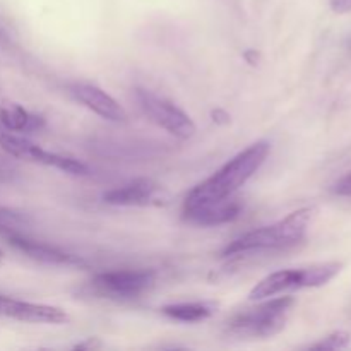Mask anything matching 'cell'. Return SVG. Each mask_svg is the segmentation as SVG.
<instances>
[{
    "label": "cell",
    "instance_id": "obj_8",
    "mask_svg": "<svg viewBox=\"0 0 351 351\" xmlns=\"http://www.w3.org/2000/svg\"><path fill=\"white\" fill-rule=\"evenodd\" d=\"M163 189L158 182L151 178H136L120 187L103 194V201L110 206H123V208H146V206L161 204Z\"/></svg>",
    "mask_w": 351,
    "mask_h": 351
},
{
    "label": "cell",
    "instance_id": "obj_6",
    "mask_svg": "<svg viewBox=\"0 0 351 351\" xmlns=\"http://www.w3.org/2000/svg\"><path fill=\"white\" fill-rule=\"evenodd\" d=\"M136 98L144 115L171 136L178 137V139H191L195 134L194 120L168 99L143 88L136 89Z\"/></svg>",
    "mask_w": 351,
    "mask_h": 351
},
{
    "label": "cell",
    "instance_id": "obj_3",
    "mask_svg": "<svg viewBox=\"0 0 351 351\" xmlns=\"http://www.w3.org/2000/svg\"><path fill=\"white\" fill-rule=\"evenodd\" d=\"M293 305V297H278L257 305L256 308L240 312L226 322V336L233 339L273 338L287 328Z\"/></svg>",
    "mask_w": 351,
    "mask_h": 351
},
{
    "label": "cell",
    "instance_id": "obj_14",
    "mask_svg": "<svg viewBox=\"0 0 351 351\" xmlns=\"http://www.w3.org/2000/svg\"><path fill=\"white\" fill-rule=\"evenodd\" d=\"M0 123L9 132H34L45 127V120L41 117L29 113L21 105L0 106Z\"/></svg>",
    "mask_w": 351,
    "mask_h": 351
},
{
    "label": "cell",
    "instance_id": "obj_9",
    "mask_svg": "<svg viewBox=\"0 0 351 351\" xmlns=\"http://www.w3.org/2000/svg\"><path fill=\"white\" fill-rule=\"evenodd\" d=\"M0 315L14 321L29 322V324H64L67 314L64 308L45 304L16 300V298L0 295Z\"/></svg>",
    "mask_w": 351,
    "mask_h": 351
},
{
    "label": "cell",
    "instance_id": "obj_19",
    "mask_svg": "<svg viewBox=\"0 0 351 351\" xmlns=\"http://www.w3.org/2000/svg\"><path fill=\"white\" fill-rule=\"evenodd\" d=\"M0 257H2V250H0Z\"/></svg>",
    "mask_w": 351,
    "mask_h": 351
},
{
    "label": "cell",
    "instance_id": "obj_11",
    "mask_svg": "<svg viewBox=\"0 0 351 351\" xmlns=\"http://www.w3.org/2000/svg\"><path fill=\"white\" fill-rule=\"evenodd\" d=\"M71 95L93 113L110 122H125L127 113L115 98L101 88L89 82H75L71 86Z\"/></svg>",
    "mask_w": 351,
    "mask_h": 351
},
{
    "label": "cell",
    "instance_id": "obj_18",
    "mask_svg": "<svg viewBox=\"0 0 351 351\" xmlns=\"http://www.w3.org/2000/svg\"><path fill=\"white\" fill-rule=\"evenodd\" d=\"M331 7L335 12L345 14L351 10V0H331Z\"/></svg>",
    "mask_w": 351,
    "mask_h": 351
},
{
    "label": "cell",
    "instance_id": "obj_13",
    "mask_svg": "<svg viewBox=\"0 0 351 351\" xmlns=\"http://www.w3.org/2000/svg\"><path fill=\"white\" fill-rule=\"evenodd\" d=\"M218 311L216 302H182V304H170L161 308L167 317L173 319L178 322H187V324H195L209 319Z\"/></svg>",
    "mask_w": 351,
    "mask_h": 351
},
{
    "label": "cell",
    "instance_id": "obj_2",
    "mask_svg": "<svg viewBox=\"0 0 351 351\" xmlns=\"http://www.w3.org/2000/svg\"><path fill=\"white\" fill-rule=\"evenodd\" d=\"M314 213V208H300L273 225L243 233L223 249L221 256L240 257L266 250L291 249L305 240Z\"/></svg>",
    "mask_w": 351,
    "mask_h": 351
},
{
    "label": "cell",
    "instance_id": "obj_10",
    "mask_svg": "<svg viewBox=\"0 0 351 351\" xmlns=\"http://www.w3.org/2000/svg\"><path fill=\"white\" fill-rule=\"evenodd\" d=\"M240 213H242V202L237 201L232 195V197L221 199V201L184 206L182 218L184 221L195 226H219L235 221Z\"/></svg>",
    "mask_w": 351,
    "mask_h": 351
},
{
    "label": "cell",
    "instance_id": "obj_15",
    "mask_svg": "<svg viewBox=\"0 0 351 351\" xmlns=\"http://www.w3.org/2000/svg\"><path fill=\"white\" fill-rule=\"evenodd\" d=\"M351 343V335L346 331H335L326 336L322 341L315 343L311 346V350H345Z\"/></svg>",
    "mask_w": 351,
    "mask_h": 351
},
{
    "label": "cell",
    "instance_id": "obj_7",
    "mask_svg": "<svg viewBox=\"0 0 351 351\" xmlns=\"http://www.w3.org/2000/svg\"><path fill=\"white\" fill-rule=\"evenodd\" d=\"M0 147L10 154L12 158H19V160L33 161V163L47 165V167H53L57 170L64 171L69 175H88L89 168L86 167L82 161L74 160V158L62 156V154L50 153L40 147L38 144L31 143L26 137L16 136L12 132H0Z\"/></svg>",
    "mask_w": 351,
    "mask_h": 351
},
{
    "label": "cell",
    "instance_id": "obj_5",
    "mask_svg": "<svg viewBox=\"0 0 351 351\" xmlns=\"http://www.w3.org/2000/svg\"><path fill=\"white\" fill-rule=\"evenodd\" d=\"M156 285V274L147 269H117L98 273L88 283V291L98 298L125 302L149 293Z\"/></svg>",
    "mask_w": 351,
    "mask_h": 351
},
{
    "label": "cell",
    "instance_id": "obj_12",
    "mask_svg": "<svg viewBox=\"0 0 351 351\" xmlns=\"http://www.w3.org/2000/svg\"><path fill=\"white\" fill-rule=\"evenodd\" d=\"M7 240L12 247H16L17 250H21L23 254L29 256L31 259L40 261L45 264H53V266H71V264L81 263V259L71 256V254L64 252V250L57 249L53 245H48L45 242H36V240H31L27 237L21 235V233H10L5 235Z\"/></svg>",
    "mask_w": 351,
    "mask_h": 351
},
{
    "label": "cell",
    "instance_id": "obj_4",
    "mask_svg": "<svg viewBox=\"0 0 351 351\" xmlns=\"http://www.w3.org/2000/svg\"><path fill=\"white\" fill-rule=\"evenodd\" d=\"M343 269L341 263H321L300 269H281L271 273L264 280H261L250 290L249 300L259 302L266 298H273L285 291L304 290V288H321L335 280Z\"/></svg>",
    "mask_w": 351,
    "mask_h": 351
},
{
    "label": "cell",
    "instance_id": "obj_17",
    "mask_svg": "<svg viewBox=\"0 0 351 351\" xmlns=\"http://www.w3.org/2000/svg\"><path fill=\"white\" fill-rule=\"evenodd\" d=\"M332 194L341 195V197H351V171L343 175L338 182L331 187Z\"/></svg>",
    "mask_w": 351,
    "mask_h": 351
},
{
    "label": "cell",
    "instance_id": "obj_1",
    "mask_svg": "<svg viewBox=\"0 0 351 351\" xmlns=\"http://www.w3.org/2000/svg\"><path fill=\"white\" fill-rule=\"evenodd\" d=\"M271 144L267 141H257L252 146L233 156L228 163L223 165L216 173L195 185L185 197L184 206L204 204V202L221 201L235 195L240 187L247 184L254 173H257L264 161L267 160Z\"/></svg>",
    "mask_w": 351,
    "mask_h": 351
},
{
    "label": "cell",
    "instance_id": "obj_16",
    "mask_svg": "<svg viewBox=\"0 0 351 351\" xmlns=\"http://www.w3.org/2000/svg\"><path fill=\"white\" fill-rule=\"evenodd\" d=\"M17 175H19V170H17L16 165L0 158V184L14 182V178H16Z\"/></svg>",
    "mask_w": 351,
    "mask_h": 351
}]
</instances>
